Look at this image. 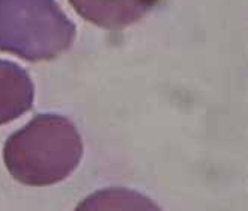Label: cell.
<instances>
[{"label": "cell", "mask_w": 248, "mask_h": 211, "mask_svg": "<svg viewBox=\"0 0 248 211\" xmlns=\"http://www.w3.org/2000/svg\"><path fill=\"white\" fill-rule=\"evenodd\" d=\"M74 211H163L151 198L125 187H107L84 198Z\"/></svg>", "instance_id": "5"}, {"label": "cell", "mask_w": 248, "mask_h": 211, "mask_svg": "<svg viewBox=\"0 0 248 211\" xmlns=\"http://www.w3.org/2000/svg\"><path fill=\"white\" fill-rule=\"evenodd\" d=\"M77 29L56 0H0V52L29 62L65 53Z\"/></svg>", "instance_id": "2"}, {"label": "cell", "mask_w": 248, "mask_h": 211, "mask_svg": "<svg viewBox=\"0 0 248 211\" xmlns=\"http://www.w3.org/2000/svg\"><path fill=\"white\" fill-rule=\"evenodd\" d=\"M69 3L86 21L121 30L146 17L159 0H69Z\"/></svg>", "instance_id": "3"}, {"label": "cell", "mask_w": 248, "mask_h": 211, "mask_svg": "<svg viewBox=\"0 0 248 211\" xmlns=\"http://www.w3.org/2000/svg\"><path fill=\"white\" fill-rule=\"evenodd\" d=\"M35 88L27 71L0 59V125L20 118L33 106Z\"/></svg>", "instance_id": "4"}, {"label": "cell", "mask_w": 248, "mask_h": 211, "mask_svg": "<svg viewBox=\"0 0 248 211\" xmlns=\"http://www.w3.org/2000/svg\"><path fill=\"white\" fill-rule=\"evenodd\" d=\"M83 141L77 127L61 115H36L12 133L3 146L8 172L21 184L44 187L61 183L77 169Z\"/></svg>", "instance_id": "1"}]
</instances>
